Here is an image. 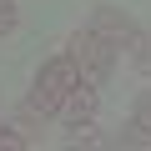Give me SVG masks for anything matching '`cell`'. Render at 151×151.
I'll return each instance as SVG.
<instances>
[{
    "label": "cell",
    "mask_w": 151,
    "mask_h": 151,
    "mask_svg": "<svg viewBox=\"0 0 151 151\" xmlns=\"http://www.w3.org/2000/svg\"><path fill=\"white\" fill-rule=\"evenodd\" d=\"M65 55L76 60V76H81V86H106L111 76H116V60H121V45L116 40H106V35H96V30H76L70 40H65Z\"/></svg>",
    "instance_id": "1"
},
{
    "label": "cell",
    "mask_w": 151,
    "mask_h": 151,
    "mask_svg": "<svg viewBox=\"0 0 151 151\" xmlns=\"http://www.w3.org/2000/svg\"><path fill=\"white\" fill-rule=\"evenodd\" d=\"M86 30H96V35H106V40H116V45L126 50V40H131L141 25H136V15L121 10V5H96L91 20H86Z\"/></svg>",
    "instance_id": "2"
},
{
    "label": "cell",
    "mask_w": 151,
    "mask_h": 151,
    "mask_svg": "<svg viewBox=\"0 0 151 151\" xmlns=\"http://www.w3.org/2000/svg\"><path fill=\"white\" fill-rule=\"evenodd\" d=\"M96 106H101V91H96V86H70V91L60 96L55 121H60V126H86V121H96Z\"/></svg>",
    "instance_id": "3"
},
{
    "label": "cell",
    "mask_w": 151,
    "mask_h": 151,
    "mask_svg": "<svg viewBox=\"0 0 151 151\" xmlns=\"http://www.w3.org/2000/svg\"><path fill=\"white\" fill-rule=\"evenodd\" d=\"M35 86H45V91H55V96H65L70 86H81V76H76V60L60 50V55H50V60H40V70H35Z\"/></svg>",
    "instance_id": "4"
},
{
    "label": "cell",
    "mask_w": 151,
    "mask_h": 151,
    "mask_svg": "<svg viewBox=\"0 0 151 151\" xmlns=\"http://www.w3.org/2000/svg\"><path fill=\"white\" fill-rule=\"evenodd\" d=\"M25 106H30V111H35L40 121H55V111H60V96H55V91H45V86H30Z\"/></svg>",
    "instance_id": "5"
},
{
    "label": "cell",
    "mask_w": 151,
    "mask_h": 151,
    "mask_svg": "<svg viewBox=\"0 0 151 151\" xmlns=\"http://www.w3.org/2000/svg\"><path fill=\"white\" fill-rule=\"evenodd\" d=\"M116 146H126V151H151V131H146V126L131 116V121L116 131Z\"/></svg>",
    "instance_id": "6"
},
{
    "label": "cell",
    "mask_w": 151,
    "mask_h": 151,
    "mask_svg": "<svg viewBox=\"0 0 151 151\" xmlns=\"http://www.w3.org/2000/svg\"><path fill=\"white\" fill-rule=\"evenodd\" d=\"M126 45H131V65L151 76V35H146V30H136V35H131Z\"/></svg>",
    "instance_id": "7"
},
{
    "label": "cell",
    "mask_w": 151,
    "mask_h": 151,
    "mask_svg": "<svg viewBox=\"0 0 151 151\" xmlns=\"http://www.w3.org/2000/svg\"><path fill=\"white\" fill-rule=\"evenodd\" d=\"M25 146H30V136L20 126H0V151H25Z\"/></svg>",
    "instance_id": "8"
},
{
    "label": "cell",
    "mask_w": 151,
    "mask_h": 151,
    "mask_svg": "<svg viewBox=\"0 0 151 151\" xmlns=\"http://www.w3.org/2000/svg\"><path fill=\"white\" fill-rule=\"evenodd\" d=\"M15 20H20V5H15V0H0V40L15 30Z\"/></svg>",
    "instance_id": "9"
},
{
    "label": "cell",
    "mask_w": 151,
    "mask_h": 151,
    "mask_svg": "<svg viewBox=\"0 0 151 151\" xmlns=\"http://www.w3.org/2000/svg\"><path fill=\"white\" fill-rule=\"evenodd\" d=\"M131 116H136V121H141V126L151 131V91H141V96H136V106H131Z\"/></svg>",
    "instance_id": "10"
}]
</instances>
